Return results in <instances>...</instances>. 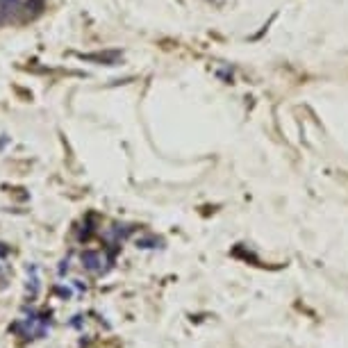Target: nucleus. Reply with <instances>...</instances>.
<instances>
[{
  "label": "nucleus",
  "mask_w": 348,
  "mask_h": 348,
  "mask_svg": "<svg viewBox=\"0 0 348 348\" xmlns=\"http://www.w3.org/2000/svg\"><path fill=\"white\" fill-rule=\"evenodd\" d=\"M21 7V0H0V14H14Z\"/></svg>",
  "instance_id": "1"
},
{
  "label": "nucleus",
  "mask_w": 348,
  "mask_h": 348,
  "mask_svg": "<svg viewBox=\"0 0 348 348\" xmlns=\"http://www.w3.org/2000/svg\"><path fill=\"white\" fill-rule=\"evenodd\" d=\"M96 260H98L96 253H84V255H82V262H87V266H89V268L96 266Z\"/></svg>",
  "instance_id": "2"
},
{
  "label": "nucleus",
  "mask_w": 348,
  "mask_h": 348,
  "mask_svg": "<svg viewBox=\"0 0 348 348\" xmlns=\"http://www.w3.org/2000/svg\"><path fill=\"white\" fill-rule=\"evenodd\" d=\"M0 246H3V244H0ZM7 253H9L7 248H0V257H5V255H7Z\"/></svg>",
  "instance_id": "3"
}]
</instances>
